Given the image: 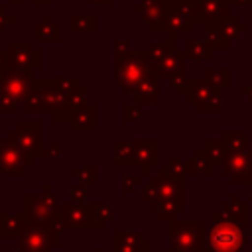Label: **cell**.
I'll return each instance as SVG.
<instances>
[{"mask_svg":"<svg viewBox=\"0 0 252 252\" xmlns=\"http://www.w3.org/2000/svg\"><path fill=\"white\" fill-rule=\"evenodd\" d=\"M222 144L226 152H244L248 148V132L242 130H226L222 132Z\"/></svg>","mask_w":252,"mask_h":252,"instance_id":"9a60e30c","label":"cell"},{"mask_svg":"<svg viewBox=\"0 0 252 252\" xmlns=\"http://www.w3.org/2000/svg\"><path fill=\"white\" fill-rule=\"evenodd\" d=\"M69 173L75 175V177H79L81 183L87 185V187L89 185H94V181H96V169L94 167H71Z\"/></svg>","mask_w":252,"mask_h":252,"instance_id":"ffe728a7","label":"cell"},{"mask_svg":"<svg viewBox=\"0 0 252 252\" xmlns=\"http://www.w3.org/2000/svg\"><path fill=\"white\" fill-rule=\"evenodd\" d=\"M189 163H191V171H193V173H205V175H211L213 169H215L213 161L209 159V156L205 154L203 148L195 152V156H193V159H189Z\"/></svg>","mask_w":252,"mask_h":252,"instance_id":"e0dca14e","label":"cell"},{"mask_svg":"<svg viewBox=\"0 0 252 252\" xmlns=\"http://www.w3.org/2000/svg\"><path fill=\"white\" fill-rule=\"evenodd\" d=\"M12 252H22V250H12Z\"/></svg>","mask_w":252,"mask_h":252,"instance_id":"f1b7e54d","label":"cell"},{"mask_svg":"<svg viewBox=\"0 0 252 252\" xmlns=\"http://www.w3.org/2000/svg\"><path fill=\"white\" fill-rule=\"evenodd\" d=\"M248 238V222L220 217L215 213V220L207 230V252H238Z\"/></svg>","mask_w":252,"mask_h":252,"instance_id":"6da1fadb","label":"cell"},{"mask_svg":"<svg viewBox=\"0 0 252 252\" xmlns=\"http://www.w3.org/2000/svg\"><path fill=\"white\" fill-rule=\"evenodd\" d=\"M41 124L39 122H16V128L8 132V140L16 142L32 159L43 158L41 146Z\"/></svg>","mask_w":252,"mask_h":252,"instance_id":"5b68a950","label":"cell"},{"mask_svg":"<svg viewBox=\"0 0 252 252\" xmlns=\"http://www.w3.org/2000/svg\"><path fill=\"white\" fill-rule=\"evenodd\" d=\"M132 120H140V110H138V106L126 104L124 106V122H132Z\"/></svg>","mask_w":252,"mask_h":252,"instance_id":"cb8c5ba5","label":"cell"},{"mask_svg":"<svg viewBox=\"0 0 252 252\" xmlns=\"http://www.w3.org/2000/svg\"><path fill=\"white\" fill-rule=\"evenodd\" d=\"M69 199H71V203H87L89 193H87V189L83 185L81 187H73L71 193H69Z\"/></svg>","mask_w":252,"mask_h":252,"instance_id":"603a6c76","label":"cell"},{"mask_svg":"<svg viewBox=\"0 0 252 252\" xmlns=\"http://www.w3.org/2000/svg\"><path fill=\"white\" fill-rule=\"evenodd\" d=\"M114 252H150V242L134 230H116Z\"/></svg>","mask_w":252,"mask_h":252,"instance_id":"9c48e42d","label":"cell"},{"mask_svg":"<svg viewBox=\"0 0 252 252\" xmlns=\"http://www.w3.org/2000/svg\"><path fill=\"white\" fill-rule=\"evenodd\" d=\"M138 183H140V177H138V175H136V177H124V181H122V189H124V193H130L132 187L138 185Z\"/></svg>","mask_w":252,"mask_h":252,"instance_id":"d4e9b609","label":"cell"},{"mask_svg":"<svg viewBox=\"0 0 252 252\" xmlns=\"http://www.w3.org/2000/svg\"><path fill=\"white\" fill-rule=\"evenodd\" d=\"M142 201H144V203H148V201H150V205H154V203L158 201V175H156V177H152V179L144 185Z\"/></svg>","mask_w":252,"mask_h":252,"instance_id":"44dd1931","label":"cell"},{"mask_svg":"<svg viewBox=\"0 0 252 252\" xmlns=\"http://www.w3.org/2000/svg\"><path fill=\"white\" fill-rule=\"evenodd\" d=\"M250 201H252V185H250Z\"/></svg>","mask_w":252,"mask_h":252,"instance_id":"4316f807","label":"cell"},{"mask_svg":"<svg viewBox=\"0 0 252 252\" xmlns=\"http://www.w3.org/2000/svg\"><path fill=\"white\" fill-rule=\"evenodd\" d=\"M134 146L136 142H116L114 144V163L116 165H126V159L134 165Z\"/></svg>","mask_w":252,"mask_h":252,"instance_id":"d6986e66","label":"cell"},{"mask_svg":"<svg viewBox=\"0 0 252 252\" xmlns=\"http://www.w3.org/2000/svg\"><path fill=\"white\" fill-rule=\"evenodd\" d=\"M26 219H28L30 224L61 228V226H59V211L51 209V207L41 199L39 193H37V195H32V193L26 195Z\"/></svg>","mask_w":252,"mask_h":252,"instance_id":"ba28073f","label":"cell"},{"mask_svg":"<svg viewBox=\"0 0 252 252\" xmlns=\"http://www.w3.org/2000/svg\"><path fill=\"white\" fill-rule=\"evenodd\" d=\"M134 163L142 167V171L146 173L152 165L158 163V142H150V140H142L136 142L134 146Z\"/></svg>","mask_w":252,"mask_h":252,"instance_id":"7c38bea8","label":"cell"},{"mask_svg":"<svg viewBox=\"0 0 252 252\" xmlns=\"http://www.w3.org/2000/svg\"><path fill=\"white\" fill-rule=\"evenodd\" d=\"M94 116H96L94 114V106L93 104H83V106H79L73 112V116H71V120L67 124H69L71 130H77V132H81V130H94V122H96Z\"/></svg>","mask_w":252,"mask_h":252,"instance_id":"4fadbf2b","label":"cell"},{"mask_svg":"<svg viewBox=\"0 0 252 252\" xmlns=\"http://www.w3.org/2000/svg\"><path fill=\"white\" fill-rule=\"evenodd\" d=\"M41 195V199L51 207V209H55V211H59V197H57V193H53V189H51V185H43V191L39 193Z\"/></svg>","mask_w":252,"mask_h":252,"instance_id":"7402d4cb","label":"cell"},{"mask_svg":"<svg viewBox=\"0 0 252 252\" xmlns=\"http://www.w3.org/2000/svg\"><path fill=\"white\" fill-rule=\"evenodd\" d=\"M205 154L209 156V159L213 161V165H222V159L226 156V148L222 144V140H207L205 146H203Z\"/></svg>","mask_w":252,"mask_h":252,"instance_id":"ac0fdd59","label":"cell"},{"mask_svg":"<svg viewBox=\"0 0 252 252\" xmlns=\"http://www.w3.org/2000/svg\"><path fill=\"white\" fill-rule=\"evenodd\" d=\"M61 228L55 226H37L26 224L24 232L20 234V250L22 252H53L61 238Z\"/></svg>","mask_w":252,"mask_h":252,"instance_id":"277c9868","label":"cell"},{"mask_svg":"<svg viewBox=\"0 0 252 252\" xmlns=\"http://www.w3.org/2000/svg\"><path fill=\"white\" fill-rule=\"evenodd\" d=\"M0 94L10 98L12 102H20L30 94V83L28 81H2L0 83Z\"/></svg>","mask_w":252,"mask_h":252,"instance_id":"5bb4252c","label":"cell"},{"mask_svg":"<svg viewBox=\"0 0 252 252\" xmlns=\"http://www.w3.org/2000/svg\"><path fill=\"white\" fill-rule=\"evenodd\" d=\"M183 177L158 175V201H183Z\"/></svg>","mask_w":252,"mask_h":252,"instance_id":"8fae6325","label":"cell"},{"mask_svg":"<svg viewBox=\"0 0 252 252\" xmlns=\"http://www.w3.org/2000/svg\"><path fill=\"white\" fill-rule=\"evenodd\" d=\"M26 224H28L26 213L0 211V238H20Z\"/></svg>","mask_w":252,"mask_h":252,"instance_id":"30bf717a","label":"cell"},{"mask_svg":"<svg viewBox=\"0 0 252 252\" xmlns=\"http://www.w3.org/2000/svg\"><path fill=\"white\" fill-rule=\"evenodd\" d=\"M220 171L230 177L232 183H250L252 185V150L244 152H226Z\"/></svg>","mask_w":252,"mask_h":252,"instance_id":"8992f818","label":"cell"},{"mask_svg":"<svg viewBox=\"0 0 252 252\" xmlns=\"http://www.w3.org/2000/svg\"><path fill=\"white\" fill-rule=\"evenodd\" d=\"M169 252H207V232L203 222L169 220Z\"/></svg>","mask_w":252,"mask_h":252,"instance_id":"7a4b0ae2","label":"cell"},{"mask_svg":"<svg viewBox=\"0 0 252 252\" xmlns=\"http://www.w3.org/2000/svg\"><path fill=\"white\" fill-rule=\"evenodd\" d=\"M158 171H159L158 175H161V177H183V175L193 173L191 171V163L189 161H181V159H169Z\"/></svg>","mask_w":252,"mask_h":252,"instance_id":"2e32d148","label":"cell"},{"mask_svg":"<svg viewBox=\"0 0 252 252\" xmlns=\"http://www.w3.org/2000/svg\"><path fill=\"white\" fill-rule=\"evenodd\" d=\"M94 252H104V250H102V248H96V250H94Z\"/></svg>","mask_w":252,"mask_h":252,"instance_id":"83f0119b","label":"cell"},{"mask_svg":"<svg viewBox=\"0 0 252 252\" xmlns=\"http://www.w3.org/2000/svg\"><path fill=\"white\" fill-rule=\"evenodd\" d=\"M104 220L98 215V205L87 203H63L59 207L61 228H104Z\"/></svg>","mask_w":252,"mask_h":252,"instance_id":"3957f363","label":"cell"},{"mask_svg":"<svg viewBox=\"0 0 252 252\" xmlns=\"http://www.w3.org/2000/svg\"><path fill=\"white\" fill-rule=\"evenodd\" d=\"M33 159L12 140H0V173L6 175H24L26 167Z\"/></svg>","mask_w":252,"mask_h":252,"instance_id":"52a82bcc","label":"cell"},{"mask_svg":"<svg viewBox=\"0 0 252 252\" xmlns=\"http://www.w3.org/2000/svg\"><path fill=\"white\" fill-rule=\"evenodd\" d=\"M14 106H16V102H12L10 98L0 94V112H14Z\"/></svg>","mask_w":252,"mask_h":252,"instance_id":"484cf974","label":"cell"}]
</instances>
